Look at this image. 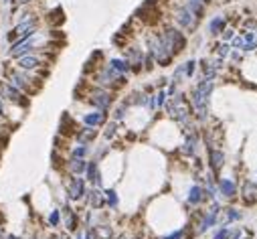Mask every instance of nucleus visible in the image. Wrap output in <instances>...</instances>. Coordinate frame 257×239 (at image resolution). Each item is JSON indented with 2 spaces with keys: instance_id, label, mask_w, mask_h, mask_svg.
<instances>
[{
  "instance_id": "obj_2",
  "label": "nucleus",
  "mask_w": 257,
  "mask_h": 239,
  "mask_svg": "<svg viewBox=\"0 0 257 239\" xmlns=\"http://www.w3.org/2000/svg\"><path fill=\"white\" fill-rule=\"evenodd\" d=\"M0 126H2V118H0Z\"/></svg>"
},
{
  "instance_id": "obj_1",
  "label": "nucleus",
  "mask_w": 257,
  "mask_h": 239,
  "mask_svg": "<svg viewBox=\"0 0 257 239\" xmlns=\"http://www.w3.org/2000/svg\"><path fill=\"white\" fill-rule=\"evenodd\" d=\"M8 106H6V101L2 99V97H0V118H8Z\"/></svg>"
}]
</instances>
